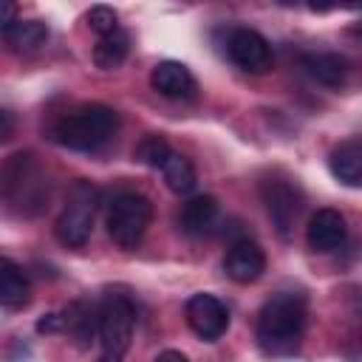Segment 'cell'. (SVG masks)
I'll use <instances>...</instances> for the list:
<instances>
[{
  "label": "cell",
  "mask_w": 362,
  "mask_h": 362,
  "mask_svg": "<svg viewBox=\"0 0 362 362\" xmlns=\"http://www.w3.org/2000/svg\"><path fill=\"white\" fill-rule=\"evenodd\" d=\"M303 68H305V74L311 79H317V82H322L328 88L342 85L345 76H348V59L342 54H331V51L328 54H308V57H303Z\"/></svg>",
  "instance_id": "14"
},
{
  "label": "cell",
  "mask_w": 362,
  "mask_h": 362,
  "mask_svg": "<svg viewBox=\"0 0 362 362\" xmlns=\"http://www.w3.org/2000/svg\"><path fill=\"white\" fill-rule=\"evenodd\" d=\"M133 322H136V311L127 297L110 294L99 305V339H102L99 362H122L124 359L130 339H133Z\"/></svg>",
  "instance_id": "3"
},
{
  "label": "cell",
  "mask_w": 362,
  "mask_h": 362,
  "mask_svg": "<svg viewBox=\"0 0 362 362\" xmlns=\"http://www.w3.org/2000/svg\"><path fill=\"white\" fill-rule=\"evenodd\" d=\"M93 212H96V189L90 181L74 184L68 204L62 206L57 218V238L65 246H85L93 229Z\"/></svg>",
  "instance_id": "5"
},
{
  "label": "cell",
  "mask_w": 362,
  "mask_h": 362,
  "mask_svg": "<svg viewBox=\"0 0 362 362\" xmlns=\"http://www.w3.org/2000/svg\"><path fill=\"white\" fill-rule=\"evenodd\" d=\"M31 297V286H28V277L23 274V269L3 257L0 260V303L6 308H23Z\"/></svg>",
  "instance_id": "13"
},
{
  "label": "cell",
  "mask_w": 362,
  "mask_h": 362,
  "mask_svg": "<svg viewBox=\"0 0 362 362\" xmlns=\"http://www.w3.org/2000/svg\"><path fill=\"white\" fill-rule=\"evenodd\" d=\"M11 127H14V119L8 110H0V139H11Z\"/></svg>",
  "instance_id": "22"
},
{
  "label": "cell",
  "mask_w": 362,
  "mask_h": 362,
  "mask_svg": "<svg viewBox=\"0 0 362 362\" xmlns=\"http://www.w3.org/2000/svg\"><path fill=\"white\" fill-rule=\"evenodd\" d=\"M305 331V297L300 291H277L272 294L257 314V348L266 356L286 359L300 351Z\"/></svg>",
  "instance_id": "1"
},
{
  "label": "cell",
  "mask_w": 362,
  "mask_h": 362,
  "mask_svg": "<svg viewBox=\"0 0 362 362\" xmlns=\"http://www.w3.org/2000/svg\"><path fill=\"white\" fill-rule=\"evenodd\" d=\"M170 156H173V150H170L167 139H161V136H156V133L144 136V139L139 141V147H136V158L144 161L147 167H156V170H161Z\"/></svg>",
  "instance_id": "19"
},
{
  "label": "cell",
  "mask_w": 362,
  "mask_h": 362,
  "mask_svg": "<svg viewBox=\"0 0 362 362\" xmlns=\"http://www.w3.org/2000/svg\"><path fill=\"white\" fill-rule=\"evenodd\" d=\"M88 25H90L93 34L107 37V34H113V31L119 28V14H116L110 6H93V8L88 11Z\"/></svg>",
  "instance_id": "20"
},
{
  "label": "cell",
  "mask_w": 362,
  "mask_h": 362,
  "mask_svg": "<svg viewBox=\"0 0 362 362\" xmlns=\"http://www.w3.org/2000/svg\"><path fill=\"white\" fill-rule=\"evenodd\" d=\"M226 54L249 74H263L272 68V45L255 28H232L226 37Z\"/></svg>",
  "instance_id": "6"
},
{
  "label": "cell",
  "mask_w": 362,
  "mask_h": 362,
  "mask_svg": "<svg viewBox=\"0 0 362 362\" xmlns=\"http://www.w3.org/2000/svg\"><path fill=\"white\" fill-rule=\"evenodd\" d=\"M328 167L337 181L348 187H362V139L359 141H342L331 150Z\"/></svg>",
  "instance_id": "12"
},
{
  "label": "cell",
  "mask_w": 362,
  "mask_h": 362,
  "mask_svg": "<svg viewBox=\"0 0 362 362\" xmlns=\"http://www.w3.org/2000/svg\"><path fill=\"white\" fill-rule=\"evenodd\" d=\"M14 14H17V6H14V3H6V6H3V20H0V23H3V25L17 23V17H14Z\"/></svg>",
  "instance_id": "24"
},
{
  "label": "cell",
  "mask_w": 362,
  "mask_h": 362,
  "mask_svg": "<svg viewBox=\"0 0 362 362\" xmlns=\"http://www.w3.org/2000/svg\"><path fill=\"white\" fill-rule=\"evenodd\" d=\"M161 175L167 181V187L175 192V195H189L195 189V167L189 164V158H184L181 153H173L164 167H161Z\"/></svg>",
  "instance_id": "18"
},
{
  "label": "cell",
  "mask_w": 362,
  "mask_h": 362,
  "mask_svg": "<svg viewBox=\"0 0 362 362\" xmlns=\"http://www.w3.org/2000/svg\"><path fill=\"white\" fill-rule=\"evenodd\" d=\"M150 85H153V90H158L167 99H192L198 90L189 68L184 62H175V59L158 62L150 74Z\"/></svg>",
  "instance_id": "10"
},
{
  "label": "cell",
  "mask_w": 362,
  "mask_h": 362,
  "mask_svg": "<svg viewBox=\"0 0 362 362\" xmlns=\"http://www.w3.org/2000/svg\"><path fill=\"white\" fill-rule=\"evenodd\" d=\"M263 201H266V212L274 221L277 232L286 238L297 221V212H300V192L286 181H266Z\"/></svg>",
  "instance_id": "9"
},
{
  "label": "cell",
  "mask_w": 362,
  "mask_h": 362,
  "mask_svg": "<svg viewBox=\"0 0 362 362\" xmlns=\"http://www.w3.org/2000/svg\"><path fill=\"white\" fill-rule=\"evenodd\" d=\"M218 218V201L212 195H195L181 209V229L187 235H204Z\"/></svg>",
  "instance_id": "16"
},
{
  "label": "cell",
  "mask_w": 362,
  "mask_h": 362,
  "mask_svg": "<svg viewBox=\"0 0 362 362\" xmlns=\"http://www.w3.org/2000/svg\"><path fill=\"white\" fill-rule=\"evenodd\" d=\"M184 311H187V322L195 331V337H201L206 342L221 339L226 334V328H229V311L215 294H206V291L192 294L187 300Z\"/></svg>",
  "instance_id": "7"
},
{
  "label": "cell",
  "mask_w": 362,
  "mask_h": 362,
  "mask_svg": "<svg viewBox=\"0 0 362 362\" xmlns=\"http://www.w3.org/2000/svg\"><path fill=\"white\" fill-rule=\"evenodd\" d=\"M3 40L17 54H31L48 40V25L42 20H17L11 25H3Z\"/></svg>",
  "instance_id": "15"
},
{
  "label": "cell",
  "mask_w": 362,
  "mask_h": 362,
  "mask_svg": "<svg viewBox=\"0 0 362 362\" xmlns=\"http://www.w3.org/2000/svg\"><path fill=\"white\" fill-rule=\"evenodd\" d=\"M57 328H62V317L59 314H45L37 322V331H57Z\"/></svg>",
  "instance_id": "21"
},
{
  "label": "cell",
  "mask_w": 362,
  "mask_h": 362,
  "mask_svg": "<svg viewBox=\"0 0 362 362\" xmlns=\"http://www.w3.org/2000/svg\"><path fill=\"white\" fill-rule=\"evenodd\" d=\"M127 51H130V34L124 28H116L113 34L99 37V42L93 48V62L102 71H113V68H119L124 62Z\"/></svg>",
  "instance_id": "17"
},
{
  "label": "cell",
  "mask_w": 362,
  "mask_h": 362,
  "mask_svg": "<svg viewBox=\"0 0 362 362\" xmlns=\"http://www.w3.org/2000/svg\"><path fill=\"white\" fill-rule=\"evenodd\" d=\"M345 218L337 209H317L305 226V240L314 252H334L345 243Z\"/></svg>",
  "instance_id": "11"
},
{
  "label": "cell",
  "mask_w": 362,
  "mask_h": 362,
  "mask_svg": "<svg viewBox=\"0 0 362 362\" xmlns=\"http://www.w3.org/2000/svg\"><path fill=\"white\" fill-rule=\"evenodd\" d=\"M119 127V116L113 107L90 102L82 105L71 113H65L57 124H54V141L68 147V150H79V153H90L99 150L102 144L110 141V136Z\"/></svg>",
  "instance_id": "2"
},
{
  "label": "cell",
  "mask_w": 362,
  "mask_h": 362,
  "mask_svg": "<svg viewBox=\"0 0 362 362\" xmlns=\"http://www.w3.org/2000/svg\"><path fill=\"white\" fill-rule=\"evenodd\" d=\"M153 221V204L141 192H119L107 206V235L119 246H136Z\"/></svg>",
  "instance_id": "4"
},
{
  "label": "cell",
  "mask_w": 362,
  "mask_h": 362,
  "mask_svg": "<svg viewBox=\"0 0 362 362\" xmlns=\"http://www.w3.org/2000/svg\"><path fill=\"white\" fill-rule=\"evenodd\" d=\"M223 269L235 283H255L266 269V255L255 240L240 238L226 249Z\"/></svg>",
  "instance_id": "8"
},
{
  "label": "cell",
  "mask_w": 362,
  "mask_h": 362,
  "mask_svg": "<svg viewBox=\"0 0 362 362\" xmlns=\"http://www.w3.org/2000/svg\"><path fill=\"white\" fill-rule=\"evenodd\" d=\"M156 362H189L181 351H161L158 356H156Z\"/></svg>",
  "instance_id": "23"
}]
</instances>
